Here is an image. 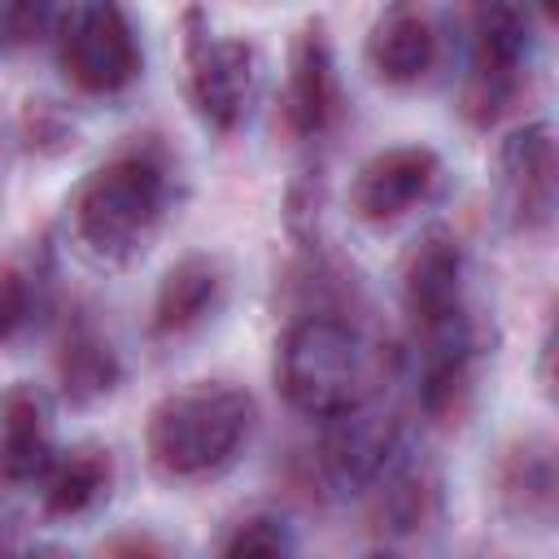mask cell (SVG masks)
I'll use <instances>...</instances> for the list:
<instances>
[{
	"mask_svg": "<svg viewBox=\"0 0 559 559\" xmlns=\"http://www.w3.org/2000/svg\"><path fill=\"white\" fill-rule=\"evenodd\" d=\"M179 197V170L157 140H135L96 162L66 197L70 245L92 266H131L162 231Z\"/></svg>",
	"mask_w": 559,
	"mask_h": 559,
	"instance_id": "1",
	"label": "cell"
},
{
	"mask_svg": "<svg viewBox=\"0 0 559 559\" xmlns=\"http://www.w3.org/2000/svg\"><path fill=\"white\" fill-rule=\"evenodd\" d=\"M380 384L384 354L349 314H293L275 336V389L314 424L376 402Z\"/></svg>",
	"mask_w": 559,
	"mask_h": 559,
	"instance_id": "2",
	"label": "cell"
},
{
	"mask_svg": "<svg viewBox=\"0 0 559 559\" xmlns=\"http://www.w3.org/2000/svg\"><path fill=\"white\" fill-rule=\"evenodd\" d=\"M258 402L231 380H192L162 393L144 415V454L166 480H214L249 445Z\"/></svg>",
	"mask_w": 559,
	"mask_h": 559,
	"instance_id": "3",
	"label": "cell"
},
{
	"mask_svg": "<svg viewBox=\"0 0 559 559\" xmlns=\"http://www.w3.org/2000/svg\"><path fill=\"white\" fill-rule=\"evenodd\" d=\"M48 39L66 83L83 96L96 100L122 96L144 74V39L122 4L109 0L61 4Z\"/></svg>",
	"mask_w": 559,
	"mask_h": 559,
	"instance_id": "4",
	"label": "cell"
},
{
	"mask_svg": "<svg viewBox=\"0 0 559 559\" xmlns=\"http://www.w3.org/2000/svg\"><path fill=\"white\" fill-rule=\"evenodd\" d=\"M183 100L192 118L214 131L231 135L249 122L258 92H262V52L245 35L210 31L205 13H183Z\"/></svg>",
	"mask_w": 559,
	"mask_h": 559,
	"instance_id": "5",
	"label": "cell"
},
{
	"mask_svg": "<svg viewBox=\"0 0 559 559\" xmlns=\"http://www.w3.org/2000/svg\"><path fill=\"white\" fill-rule=\"evenodd\" d=\"M406 454V428L380 397L319 424V472L341 493H371V485Z\"/></svg>",
	"mask_w": 559,
	"mask_h": 559,
	"instance_id": "6",
	"label": "cell"
},
{
	"mask_svg": "<svg viewBox=\"0 0 559 559\" xmlns=\"http://www.w3.org/2000/svg\"><path fill=\"white\" fill-rule=\"evenodd\" d=\"M445 183V162L432 144H389L349 175V210L371 227H393L428 205Z\"/></svg>",
	"mask_w": 559,
	"mask_h": 559,
	"instance_id": "7",
	"label": "cell"
},
{
	"mask_svg": "<svg viewBox=\"0 0 559 559\" xmlns=\"http://www.w3.org/2000/svg\"><path fill=\"white\" fill-rule=\"evenodd\" d=\"M467 275L472 266H467L463 240L441 223L424 227L397 266V293H402V310L411 328H432V323L467 314L472 310Z\"/></svg>",
	"mask_w": 559,
	"mask_h": 559,
	"instance_id": "8",
	"label": "cell"
},
{
	"mask_svg": "<svg viewBox=\"0 0 559 559\" xmlns=\"http://www.w3.org/2000/svg\"><path fill=\"white\" fill-rule=\"evenodd\" d=\"M341 70H336V48L328 35L323 17H306L288 44V61H284V92H280V109H284V127L297 140H323L336 118H341Z\"/></svg>",
	"mask_w": 559,
	"mask_h": 559,
	"instance_id": "9",
	"label": "cell"
},
{
	"mask_svg": "<svg viewBox=\"0 0 559 559\" xmlns=\"http://www.w3.org/2000/svg\"><path fill=\"white\" fill-rule=\"evenodd\" d=\"M493 170L502 188V205L520 231H542L555 218V127L546 118L511 127L493 148Z\"/></svg>",
	"mask_w": 559,
	"mask_h": 559,
	"instance_id": "10",
	"label": "cell"
},
{
	"mask_svg": "<svg viewBox=\"0 0 559 559\" xmlns=\"http://www.w3.org/2000/svg\"><path fill=\"white\" fill-rule=\"evenodd\" d=\"M57 441V402L35 380H9L0 389V480L39 485L52 467Z\"/></svg>",
	"mask_w": 559,
	"mask_h": 559,
	"instance_id": "11",
	"label": "cell"
},
{
	"mask_svg": "<svg viewBox=\"0 0 559 559\" xmlns=\"http://www.w3.org/2000/svg\"><path fill=\"white\" fill-rule=\"evenodd\" d=\"M362 61L384 87H415L441 61V26L419 4H389L362 35Z\"/></svg>",
	"mask_w": 559,
	"mask_h": 559,
	"instance_id": "12",
	"label": "cell"
},
{
	"mask_svg": "<svg viewBox=\"0 0 559 559\" xmlns=\"http://www.w3.org/2000/svg\"><path fill=\"white\" fill-rule=\"evenodd\" d=\"M227 297V266L218 253L210 249H192L179 253L157 288H153V306H148V332L162 341H179L188 332H197L201 323H210L218 314Z\"/></svg>",
	"mask_w": 559,
	"mask_h": 559,
	"instance_id": "13",
	"label": "cell"
},
{
	"mask_svg": "<svg viewBox=\"0 0 559 559\" xmlns=\"http://www.w3.org/2000/svg\"><path fill=\"white\" fill-rule=\"evenodd\" d=\"M493 498L498 511L515 524H550L559 498L555 441L542 432L515 437L493 463Z\"/></svg>",
	"mask_w": 559,
	"mask_h": 559,
	"instance_id": "14",
	"label": "cell"
},
{
	"mask_svg": "<svg viewBox=\"0 0 559 559\" xmlns=\"http://www.w3.org/2000/svg\"><path fill=\"white\" fill-rule=\"evenodd\" d=\"M537 17L520 4H476L467 13V74H489L507 83H524L537 61Z\"/></svg>",
	"mask_w": 559,
	"mask_h": 559,
	"instance_id": "15",
	"label": "cell"
},
{
	"mask_svg": "<svg viewBox=\"0 0 559 559\" xmlns=\"http://www.w3.org/2000/svg\"><path fill=\"white\" fill-rule=\"evenodd\" d=\"M35 489H39V502H44V511L52 520L92 515L114 489V454H109V445H100V441L61 445L52 467L44 472V480Z\"/></svg>",
	"mask_w": 559,
	"mask_h": 559,
	"instance_id": "16",
	"label": "cell"
},
{
	"mask_svg": "<svg viewBox=\"0 0 559 559\" xmlns=\"http://www.w3.org/2000/svg\"><path fill=\"white\" fill-rule=\"evenodd\" d=\"M122 376H127L122 354L114 349V341L92 319L66 323L61 345H57V384H61V397L70 406L105 402L122 384Z\"/></svg>",
	"mask_w": 559,
	"mask_h": 559,
	"instance_id": "17",
	"label": "cell"
},
{
	"mask_svg": "<svg viewBox=\"0 0 559 559\" xmlns=\"http://www.w3.org/2000/svg\"><path fill=\"white\" fill-rule=\"evenodd\" d=\"M441 515V480L428 463L402 454L371 485V520L384 537H415Z\"/></svg>",
	"mask_w": 559,
	"mask_h": 559,
	"instance_id": "18",
	"label": "cell"
},
{
	"mask_svg": "<svg viewBox=\"0 0 559 559\" xmlns=\"http://www.w3.org/2000/svg\"><path fill=\"white\" fill-rule=\"evenodd\" d=\"M323 210H328L323 162H306V166H297V175L284 188V231L301 253L323 249V236H319L323 231Z\"/></svg>",
	"mask_w": 559,
	"mask_h": 559,
	"instance_id": "19",
	"label": "cell"
},
{
	"mask_svg": "<svg viewBox=\"0 0 559 559\" xmlns=\"http://www.w3.org/2000/svg\"><path fill=\"white\" fill-rule=\"evenodd\" d=\"M218 559H297V542L280 515H249L231 528Z\"/></svg>",
	"mask_w": 559,
	"mask_h": 559,
	"instance_id": "20",
	"label": "cell"
},
{
	"mask_svg": "<svg viewBox=\"0 0 559 559\" xmlns=\"http://www.w3.org/2000/svg\"><path fill=\"white\" fill-rule=\"evenodd\" d=\"M39 306H44L39 275L17 266V262H0V345L22 336L35 323Z\"/></svg>",
	"mask_w": 559,
	"mask_h": 559,
	"instance_id": "21",
	"label": "cell"
},
{
	"mask_svg": "<svg viewBox=\"0 0 559 559\" xmlns=\"http://www.w3.org/2000/svg\"><path fill=\"white\" fill-rule=\"evenodd\" d=\"M17 140L31 153L57 157L74 144V118L57 100H26L22 114H17Z\"/></svg>",
	"mask_w": 559,
	"mask_h": 559,
	"instance_id": "22",
	"label": "cell"
},
{
	"mask_svg": "<svg viewBox=\"0 0 559 559\" xmlns=\"http://www.w3.org/2000/svg\"><path fill=\"white\" fill-rule=\"evenodd\" d=\"M57 17V4H31V0H0V57L22 52L39 39H48Z\"/></svg>",
	"mask_w": 559,
	"mask_h": 559,
	"instance_id": "23",
	"label": "cell"
},
{
	"mask_svg": "<svg viewBox=\"0 0 559 559\" xmlns=\"http://www.w3.org/2000/svg\"><path fill=\"white\" fill-rule=\"evenodd\" d=\"M109 559H175V555L153 533H127V537H118L109 546Z\"/></svg>",
	"mask_w": 559,
	"mask_h": 559,
	"instance_id": "24",
	"label": "cell"
},
{
	"mask_svg": "<svg viewBox=\"0 0 559 559\" xmlns=\"http://www.w3.org/2000/svg\"><path fill=\"white\" fill-rule=\"evenodd\" d=\"M17 559H79L74 550H66V546H52V542H44V546H31V550H22Z\"/></svg>",
	"mask_w": 559,
	"mask_h": 559,
	"instance_id": "25",
	"label": "cell"
},
{
	"mask_svg": "<svg viewBox=\"0 0 559 559\" xmlns=\"http://www.w3.org/2000/svg\"><path fill=\"white\" fill-rule=\"evenodd\" d=\"M17 555H22V550H17V546H13V537L0 528V559H17Z\"/></svg>",
	"mask_w": 559,
	"mask_h": 559,
	"instance_id": "26",
	"label": "cell"
},
{
	"mask_svg": "<svg viewBox=\"0 0 559 559\" xmlns=\"http://www.w3.org/2000/svg\"><path fill=\"white\" fill-rule=\"evenodd\" d=\"M362 559H402V555H397V550H389V546H376V550H367Z\"/></svg>",
	"mask_w": 559,
	"mask_h": 559,
	"instance_id": "27",
	"label": "cell"
}]
</instances>
